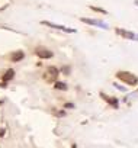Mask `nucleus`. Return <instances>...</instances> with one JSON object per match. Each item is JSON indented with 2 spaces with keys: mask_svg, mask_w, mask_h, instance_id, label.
I'll use <instances>...</instances> for the list:
<instances>
[{
  "mask_svg": "<svg viewBox=\"0 0 138 148\" xmlns=\"http://www.w3.org/2000/svg\"><path fill=\"white\" fill-rule=\"evenodd\" d=\"M115 76L119 81L128 84V86H132V87L134 86H138V76H135L131 71H116Z\"/></svg>",
  "mask_w": 138,
  "mask_h": 148,
  "instance_id": "obj_1",
  "label": "nucleus"
},
{
  "mask_svg": "<svg viewBox=\"0 0 138 148\" xmlns=\"http://www.w3.org/2000/svg\"><path fill=\"white\" fill-rule=\"evenodd\" d=\"M34 54L38 57L39 60H51L54 57V52L51 51V49L45 48V46H36L34 49Z\"/></svg>",
  "mask_w": 138,
  "mask_h": 148,
  "instance_id": "obj_2",
  "label": "nucleus"
},
{
  "mask_svg": "<svg viewBox=\"0 0 138 148\" xmlns=\"http://www.w3.org/2000/svg\"><path fill=\"white\" fill-rule=\"evenodd\" d=\"M41 25H44V26H48V28H53V29H57V31H61V32H66V33H74V32H76V29H73V28L62 26V25L49 22V20H41Z\"/></svg>",
  "mask_w": 138,
  "mask_h": 148,
  "instance_id": "obj_3",
  "label": "nucleus"
},
{
  "mask_svg": "<svg viewBox=\"0 0 138 148\" xmlns=\"http://www.w3.org/2000/svg\"><path fill=\"white\" fill-rule=\"evenodd\" d=\"M80 20L89 26H96V28H102V29H109V26L103 22V20H99V19H90V18H80Z\"/></svg>",
  "mask_w": 138,
  "mask_h": 148,
  "instance_id": "obj_4",
  "label": "nucleus"
},
{
  "mask_svg": "<svg viewBox=\"0 0 138 148\" xmlns=\"http://www.w3.org/2000/svg\"><path fill=\"white\" fill-rule=\"evenodd\" d=\"M99 96H100V99H102V100H105L110 107H114V109H118V107H119V100H118V97H115V96H109V94H106V93H103V92H100Z\"/></svg>",
  "mask_w": 138,
  "mask_h": 148,
  "instance_id": "obj_5",
  "label": "nucleus"
},
{
  "mask_svg": "<svg viewBox=\"0 0 138 148\" xmlns=\"http://www.w3.org/2000/svg\"><path fill=\"white\" fill-rule=\"evenodd\" d=\"M115 32L121 36V38L129 39V41H138V33H135V32H131V31H127V29H122V28H116Z\"/></svg>",
  "mask_w": 138,
  "mask_h": 148,
  "instance_id": "obj_6",
  "label": "nucleus"
},
{
  "mask_svg": "<svg viewBox=\"0 0 138 148\" xmlns=\"http://www.w3.org/2000/svg\"><path fill=\"white\" fill-rule=\"evenodd\" d=\"M25 58V52L22 51V49H16V51H13L10 54V61L12 63H19V61H22Z\"/></svg>",
  "mask_w": 138,
  "mask_h": 148,
  "instance_id": "obj_7",
  "label": "nucleus"
},
{
  "mask_svg": "<svg viewBox=\"0 0 138 148\" xmlns=\"http://www.w3.org/2000/svg\"><path fill=\"white\" fill-rule=\"evenodd\" d=\"M47 73L53 77V81H57L55 79H58V76H60V68H57V67H54V65H49V67L47 68Z\"/></svg>",
  "mask_w": 138,
  "mask_h": 148,
  "instance_id": "obj_8",
  "label": "nucleus"
},
{
  "mask_svg": "<svg viewBox=\"0 0 138 148\" xmlns=\"http://www.w3.org/2000/svg\"><path fill=\"white\" fill-rule=\"evenodd\" d=\"M54 89L55 90H61V92H67L68 90V84L64 81H54Z\"/></svg>",
  "mask_w": 138,
  "mask_h": 148,
  "instance_id": "obj_9",
  "label": "nucleus"
},
{
  "mask_svg": "<svg viewBox=\"0 0 138 148\" xmlns=\"http://www.w3.org/2000/svg\"><path fill=\"white\" fill-rule=\"evenodd\" d=\"M13 77H15V70L10 68V70H6V71H5V74H3L2 79H3V81L7 83V81H10V80H13Z\"/></svg>",
  "mask_w": 138,
  "mask_h": 148,
  "instance_id": "obj_10",
  "label": "nucleus"
},
{
  "mask_svg": "<svg viewBox=\"0 0 138 148\" xmlns=\"http://www.w3.org/2000/svg\"><path fill=\"white\" fill-rule=\"evenodd\" d=\"M53 113H54V116H57V118H66V116H67V112H66V110H53Z\"/></svg>",
  "mask_w": 138,
  "mask_h": 148,
  "instance_id": "obj_11",
  "label": "nucleus"
},
{
  "mask_svg": "<svg viewBox=\"0 0 138 148\" xmlns=\"http://www.w3.org/2000/svg\"><path fill=\"white\" fill-rule=\"evenodd\" d=\"M89 7H90L93 12H97V13H103V15H108V12H106L105 9H102V7H96V6H92V5H90Z\"/></svg>",
  "mask_w": 138,
  "mask_h": 148,
  "instance_id": "obj_12",
  "label": "nucleus"
},
{
  "mask_svg": "<svg viewBox=\"0 0 138 148\" xmlns=\"http://www.w3.org/2000/svg\"><path fill=\"white\" fill-rule=\"evenodd\" d=\"M60 73H62V74H66V76H68V74L71 73V68H70L68 65H64V67L60 68Z\"/></svg>",
  "mask_w": 138,
  "mask_h": 148,
  "instance_id": "obj_13",
  "label": "nucleus"
},
{
  "mask_svg": "<svg viewBox=\"0 0 138 148\" xmlns=\"http://www.w3.org/2000/svg\"><path fill=\"white\" fill-rule=\"evenodd\" d=\"M114 87H115V89H118L119 92H127V87H125V86L118 84V83H114Z\"/></svg>",
  "mask_w": 138,
  "mask_h": 148,
  "instance_id": "obj_14",
  "label": "nucleus"
},
{
  "mask_svg": "<svg viewBox=\"0 0 138 148\" xmlns=\"http://www.w3.org/2000/svg\"><path fill=\"white\" fill-rule=\"evenodd\" d=\"M76 107V105H74L73 102H67V103H64V109L67 110V109H74Z\"/></svg>",
  "mask_w": 138,
  "mask_h": 148,
  "instance_id": "obj_15",
  "label": "nucleus"
},
{
  "mask_svg": "<svg viewBox=\"0 0 138 148\" xmlns=\"http://www.w3.org/2000/svg\"><path fill=\"white\" fill-rule=\"evenodd\" d=\"M6 135V129L5 128H0V137H5Z\"/></svg>",
  "mask_w": 138,
  "mask_h": 148,
  "instance_id": "obj_16",
  "label": "nucleus"
},
{
  "mask_svg": "<svg viewBox=\"0 0 138 148\" xmlns=\"http://www.w3.org/2000/svg\"><path fill=\"white\" fill-rule=\"evenodd\" d=\"M0 87H2V89H6V87H7L6 81H2V83H0Z\"/></svg>",
  "mask_w": 138,
  "mask_h": 148,
  "instance_id": "obj_17",
  "label": "nucleus"
},
{
  "mask_svg": "<svg viewBox=\"0 0 138 148\" xmlns=\"http://www.w3.org/2000/svg\"><path fill=\"white\" fill-rule=\"evenodd\" d=\"M71 148H77V144H71Z\"/></svg>",
  "mask_w": 138,
  "mask_h": 148,
  "instance_id": "obj_18",
  "label": "nucleus"
},
{
  "mask_svg": "<svg viewBox=\"0 0 138 148\" xmlns=\"http://www.w3.org/2000/svg\"><path fill=\"white\" fill-rule=\"evenodd\" d=\"M134 3H135V6H138V0H135V2H134Z\"/></svg>",
  "mask_w": 138,
  "mask_h": 148,
  "instance_id": "obj_19",
  "label": "nucleus"
}]
</instances>
